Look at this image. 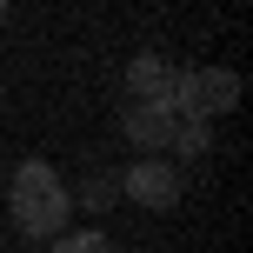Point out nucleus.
Masks as SVG:
<instances>
[{
	"label": "nucleus",
	"mask_w": 253,
	"mask_h": 253,
	"mask_svg": "<svg viewBox=\"0 0 253 253\" xmlns=\"http://www.w3.org/2000/svg\"><path fill=\"white\" fill-rule=\"evenodd\" d=\"M7 220L20 240H53L74 220V193L53 173V160H20L13 167V193H7Z\"/></svg>",
	"instance_id": "f257e3e1"
},
{
	"label": "nucleus",
	"mask_w": 253,
	"mask_h": 253,
	"mask_svg": "<svg viewBox=\"0 0 253 253\" xmlns=\"http://www.w3.org/2000/svg\"><path fill=\"white\" fill-rule=\"evenodd\" d=\"M180 187H187V180H180V167L167 160V153H140V160L120 173V193H126L133 207H153V213L180 207Z\"/></svg>",
	"instance_id": "f03ea898"
},
{
	"label": "nucleus",
	"mask_w": 253,
	"mask_h": 253,
	"mask_svg": "<svg viewBox=\"0 0 253 253\" xmlns=\"http://www.w3.org/2000/svg\"><path fill=\"white\" fill-rule=\"evenodd\" d=\"M120 133L133 140L140 153H173V133H180V114H167L160 100H126V107H120Z\"/></svg>",
	"instance_id": "7ed1b4c3"
},
{
	"label": "nucleus",
	"mask_w": 253,
	"mask_h": 253,
	"mask_svg": "<svg viewBox=\"0 0 253 253\" xmlns=\"http://www.w3.org/2000/svg\"><path fill=\"white\" fill-rule=\"evenodd\" d=\"M193 107H200V120L233 114L240 107V74L233 67H193Z\"/></svg>",
	"instance_id": "20e7f679"
},
{
	"label": "nucleus",
	"mask_w": 253,
	"mask_h": 253,
	"mask_svg": "<svg viewBox=\"0 0 253 253\" xmlns=\"http://www.w3.org/2000/svg\"><path fill=\"white\" fill-rule=\"evenodd\" d=\"M173 87V60L167 53H133L126 60V100H167Z\"/></svg>",
	"instance_id": "39448f33"
},
{
	"label": "nucleus",
	"mask_w": 253,
	"mask_h": 253,
	"mask_svg": "<svg viewBox=\"0 0 253 253\" xmlns=\"http://www.w3.org/2000/svg\"><path fill=\"white\" fill-rule=\"evenodd\" d=\"M74 193V207H87V213H107V207L120 200V173H87L80 187H67Z\"/></svg>",
	"instance_id": "423d86ee"
},
{
	"label": "nucleus",
	"mask_w": 253,
	"mask_h": 253,
	"mask_svg": "<svg viewBox=\"0 0 253 253\" xmlns=\"http://www.w3.org/2000/svg\"><path fill=\"white\" fill-rule=\"evenodd\" d=\"M53 253H120V247L100 227H87V233H53Z\"/></svg>",
	"instance_id": "0eeeda50"
},
{
	"label": "nucleus",
	"mask_w": 253,
	"mask_h": 253,
	"mask_svg": "<svg viewBox=\"0 0 253 253\" xmlns=\"http://www.w3.org/2000/svg\"><path fill=\"white\" fill-rule=\"evenodd\" d=\"M207 147H213V133H207V120H180V133H173V153H180V160H200Z\"/></svg>",
	"instance_id": "6e6552de"
},
{
	"label": "nucleus",
	"mask_w": 253,
	"mask_h": 253,
	"mask_svg": "<svg viewBox=\"0 0 253 253\" xmlns=\"http://www.w3.org/2000/svg\"><path fill=\"white\" fill-rule=\"evenodd\" d=\"M7 7H13V0H0V13H7Z\"/></svg>",
	"instance_id": "1a4fd4ad"
}]
</instances>
